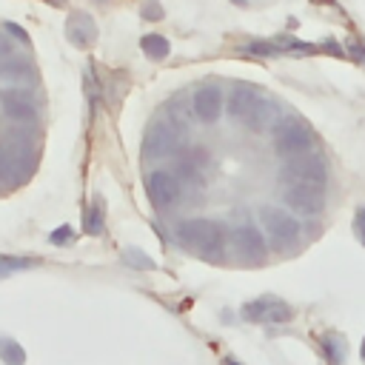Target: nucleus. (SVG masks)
Returning <instances> with one entry per match:
<instances>
[{"instance_id": "nucleus-1", "label": "nucleus", "mask_w": 365, "mask_h": 365, "mask_svg": "<svg viewBox=\"0 0 365 365\" xmlns=\"http://www.w3.org/2000/svg\"><path fill=\"white\" fill-rule=\"evenodd\" d=\"M37 168V151L23 134H0V182L20 185Z\"/></svg>"}, {"instance_id": "nucleus-4", "label": "nucleus", "mask_w": 365, "mask_h": 365, "mask_svg": "<svg viewBox=\"0 0 365 365\" xmlns=\"http://www.w3.org/2000/svg\"><path fill=\"white\" fill-rule=\"evenodd\" d=\"M311 145H314V134L302 120L288 117V120L274 125V148L279 157L291 160V157L311 154Z\"/></svg>"}, {"instance_id": "nucleus-25", "label": "nucleus", "mask_w": 365, "mask_h": 365, "mask_svg": "<svg viewBox=\"0 0 365 365\" xmlns=\"http://www.w3.org/2000/svg\"><path fill=\"white\" fill-rule=\"evenodd\" d=\"M354 234H356V240L365 245V205L356 208V214H354Z\"/></svg>"}, {"instance_id": "nucleus-6", "label": "nucleus", "mask_w": 365, "mask_h": 365, "mask_svg": "<svg viewBox=\"0 0 365 365\" xmlns=\"http://www.w3.org/2000/svg\"><path fill=\"white\" fill-rule=\"evenodd\" d=\"M225 242H228L231 254H234L237 259H242V262H259V259L265 257V251H268L262 228L248 225V222H245V225H234V228L225 234Z\"/></svg>"}, {"instance_id": "nucleus-9", "label": "nucleus", "mask_w": 365, "mask_h": 365, "mask_svg": "<svg viewBox=\"0 0 365 365\" xmlns=\"http://www.w3.org/2000/svg\"><path fill=\"white\" fill-rule=\"evenodd\" d=\"M180 180L171 174V171H151L148 177H145V194H148V200H151V205L154 208H160V211H165V208H174V202L180 200Z\"/></svg>"}, {"instance_id": "nucleus-3", "label": "nucleus", "mask_w": 365, "mask_h": 365, "mask_svg": "<svg viewBox=\"0 0 365 365\" xmlns=\"http://www.w3.org/2000/svg\"><path fill=\"white\" fill-rule=\"evenodd\" d=\"M279 182L288 185H317L322 188L325 180H328V168H325V160L319 154H302V157H291L282 163V168L277 171Z\"/></svg>"}, {"instance_id": "nucleus-16", "label": "nucleus", "mask_w": 365, "mask_h": 365, "mask_svg": "<svg viewBox=\"0 0 365 365\" xmlns=\"http://www.w3.org/2000/svg\"><path fill=\"white\" fill-rule=\"evenodd\" d=\"M140 48L148 60H165L171 54V43L163 37V34H143L140 40Z\"/></svg>"}, {"instance_id": "nucleus-13", "label": "nucleus", "mask_w": 365, "mask_h": 365, "mask_svg": "<svg viewBox=\"0 0 365 365\" xmlns=\"http://www.w3.org/2000/svg\"><path fill=\"white\" fill-rule=\"evenodd\" d=\"M259 103H262L259 88H254V86H237V88L228 94V117L245 123V120L254 114V108H257Z\"/></svg>"}, {"instance_id": "nucleus-18", "label": "nucleus", "mask_w": 365, "mask_h": 365, "mask_svg": "<svg viewBox=\"0 0 365 365\" xmlns=\"http://www.w3.org/2000/svg\"><path fill=\"white\" fill-rule=\"evenodd\" d=\"M0 359H3V365H26V351L17 339L0 336Z\"/></svg>"}, {"instance_id": "nucleus-31", "label": "nucleus", "mask_w": 365, "mask_h": 365, "mask_svg": "<svg viewBox=\"0 0 365 365\" xmlns=\"http://www.w3.org/2000/svg\"><path fill=\"white\" fill-rule=\"evenodd\" d=\"M359 356H362V362H365V336H362V345H359Z\"/></svg>"}, {"instance_id": "nucleus-23", "label": "nucleus", "mask_w": 365, "mask_h": 365, "mask_svg": "<svg viewBox=\"0 0 365 365\" xmlns=\"http://www.w3.org/2000/svg\"><path fill=\"white\" fill-rule=\"evenodd\" d=\"M123 259H125V265H131V268H140V271H151L157 262L148 257V254H143L140 248H125L123 251Z\"/></svg>"}, {"instance_id": "nucleus-17", "label": "nucleus", "mask_w": 365, "mask_h": 365, "mask_svg": "<svg viewBox=\"0 0 365 365\" xmlns=\"http://www.w3.org/2000/svg\"><path fill=\"white\" fill-rule=\"evenodd\" d=\"M274 117H277V106H274V103H268V100L262 97V103L254 108V114L245 120V125L259 131V128H268V125L274 123Z\"/></svg>"}, {"instance_id": "nucleus-22", "label": "nucleus", "mask_w": 365, "mask_h": 365, "mask_svg": "<svg viewBox=\"0 0 365 365\" xmlns=\"http://www.w3.org/2000/svg\"><path fill=\"white\" fill-rule=\"evenodd\" d=\"M268 302H271V297H259L254 302H245L242 305V319H248V322H265Z\"/></svg>"}, {"instance_id": "nucleus-29", "label": "nucleus", "mask_w": 365, "mask_h": 365, "mask_svg": "<svg viewBox=\"0 0 365 365\" xmlns=\"http://www.w3.org/2000/svg\"><path fill=\"white\" fill-rule=\"evenodd\" d=\"M248 51H254V54H274L277 48H274V46H268V43H251V46H248Z\"/></svg>"}, {"instance_id": "nucleus-26", "label": "nucleus", "mask_w": 365, "mask_h": 365, "mask_svg": "<svg viewBox=\"0 0 365 365\" xmlns=\"http://www.w3.org/2000/svg\"><path fill=\"white\" fill-rule=\"evenodd\" d=\"M71 237H74V231H71V225H60L57 231H51V242L54 245H63V242H71Z\"/></svg>"}, {"instance_id": "nucleus-8", "label": "nucleus", "mask_w": 365, "mask_h": 365, "mask_svg": "<svg viewBox=\"0 0 365 365\" xmlns=\"http://www.w3.org/2000/svg\"><path fill=\"white\" fill-rule=\"evenodd\" d=\"M282 200L294 217H317L325 208V191L317 185H288Z\"/></svg>"}, {"instance_id": "nucleus-19", "label": "nucleus", "mask_w": 365, "mask_h": 365, "mask_svg": "<svg viewBox=\"0 0 365 365\" xmlns=\"http://www.w3.org/2000/svg\"><path fill=\"white\" fill-rule=\"evenodd\" d=\"M103 225H106V214H103V205H100V200H94V202L86 208V217H83V228H86V234L97 237V234H103Z\"/></svg>"}, {"instance_id": "nucleus-33", "label": "nucleus", "mask_w": 365, "mask_h": 365, "mask_svg": "<svg viewBox=\"0 0 365 365\" xmlns=\"http://www.w3.org/2000/svg\"><path fill=\"white\" fill-rule=\"evenodd\" d=\"M234 3H237V6H245V0H234Z\"/></svg>"}, {"instance_id": "nucleus-27", "label": "nucleus", "mask_w": 365, "mask_h": 365, "mask_svg": "<svg viewBox=\"0 0 365 365\" xmlns=\"http://www.w3.org/2000/svg\"><path fill=\"white\" fill-rule=\"evenodd\" d=\"M6 31H9V34H14V37L20 40V46H29V34H26L17 23H6Z\"/></svg>"}, {"instance_id": "nucleus-30", "label": "nucleus", "mask_w": 365, "mask_h": 365, "mask_svg": "<svg viewBox=\"0 0 365 365\" xmlns=\"http://www.w3.org/2000/svg\"><path fill=\"white\" fill-rule=\"evenodd\" d=\"M222 365H240V362H237V359H231V356H225V359H222Z\"/></svg>"}, {"instance_id": "nucleus-7", "label": "nucleus", "mask_w": 365, "mask_h": 365, "mask_svg": "<svg viewBox=\"0 0 365 365\" xmlns=\"http://www.w3.org/2000/svg\"><path fill=\"white\" fill-rule=\"evenodd\" d=\"M0 111L14 123H31L37 117V100L23 86H6L0 88Z\"/></svg>"}, {"instance_id": "nucleus-20", "label": "nucleus", "mask_w": 365, "mask_h": 365, "mask_svg": "<svg viewBox=\"0 0 365 365\" xmlns=\"http://www.w3.org/2000/svg\"><path fill=\"white\" fill-rule=\"evenodd\" d=\"M291 317H294V308H291L285 299L271 297L268 311H265V322H277V325H282V322H291Z\"/></svg>"}, {"instance_id": "nucleus-21", "label": "nucleus", "mask_w": 365, "mask_h": 365, "mask_svg": "<svg viewBox=\"0 0 365 365\" xmlns=\"http://www.w3.org/2000/svg\"><path fill=\"white\" fill-rule=\"evenodd\" d=\"M37 259H29V257H11V254H0V277H11L17 271H26V268H34Z\"/></svg>"}, {"instance_id": "nucleus-5", "label": "nucleus", "mask_w": 365, "mask_h": 365, "mask_svg": "<svg viewBox=\"0 0 365 365\" xmlns=\"http://www.w3.org/2000/svg\"><path fill=\"white\" fill-rule=\"evenodd\" d=\"M259 228H262V234L271 237V242L285 245V248L299 240V220L282 205H262L259 208Z\"/></svg>"}, {"instance_id": "nucleus-32", "label": "nucleus", "mask_w": 365, "mask_h": 365, "mask_svg": "<svg viewBox=\"0 0 365 365\" xmlns=\"http://www.w3.org/2000/svg\"><path fill=\"white\" fill-rule=\"evenodd\" d=\"M48 3H54V6H60V3H63V0H48Z\"/></svg>"}, {"instance_id": "nucleus-11", "label": "nucleus", "mask_w": 365, "mask_h": 365, "mask_svg": "<svg viewBox=\"0 0 365 365\" xmlns=\"http://www.w3.org/2000/svg\"><path fill=\"white\" fill-rule=\"evenodd\" d=\"M177 143H180V137L168 123H154L145 131L143 151H145V157H168L177 151Z\"/></svg>"}, {"instance_id": "nucleus-12", "label": "nucleus", "mask_w": 365, "mask_h": 365, "mask_svg": "<svg viewBox=\"0 0 365 365\" xmlns=\"http://www.w3.org/2000/svg\"><path fill=\"white\" fill-rule=\"evenodd\" d=\"M66 37L68 43H74L77 48H86L97 40V23L88 11H71L66 20Z\"/></svg>"}, {"instance_id": "nucleus-10", "label": "nucleus", "mask_w": 365, "mask_h": 365, "mask_svg": "<svg viewBox=\"0 0 365 365\" xmlns=\"http://www.w3.org/2000/svg\"><path fill=\"white\" fill-rule=\"evenodd\" d=\"M191 108H194V117L205 125L217 123L222 117V108H225V97L217 86H200L191 97Z\"/></svg>"}, {"instance_id": "nucleus-24", "label": "nucleus", "mask_w": 365, "mask_h": 365, "mask_svg": "<svg viewBox=\"0 0 365 365\" xmlns=\"http://www.w3.org/2000/svg\"><path fill=\"white\" fill-rule=\"evenodd\" d=\"M140 14H143L145 20H160V17H163V6H160V0H145L143 9H140Z\"/></svg>"}, {"instance_id": "nucleus-14", "label": "nucleus", "mask_w": 365, "mask_h": 365, "mask_svg": "<svg viewBox=\"0 0 365 365\" xmlns=\"http://www.w3.org/2000/svg\"><path fill=\"white\" fill-rule=\"evenodd\" d=\"M0 80H9V83H26V80H34V66L29 57L23 54H11L6 60H0Z\"/></svg>"}, {"instance_id": "nucleus-2", "label": "nucleus", "mask_w": 365, "mask_h": 365, "mask_svg": "<svg viewBox=\"0 0 365 365\" xmlns=\"http://www.w3.org/2000/svg\"><path fill=\"white\" fill-rule=\"evenodd\" d=\"M177 242L188 251H197L202 257H214L225 248V231L220 222L205 217H191L177 225Z\"/></svg>"}, {"instance_id": "nucleus-15", "label": "nucleus", "mask_w": 365, "mask_h": 365, "mask_svg": "<svg viewBox=\"0 0 365 365\" xmlns=\"http://www.w3.org/2000/svg\"><path fill=\"white\" fill-rule=\"evenodd\" d=\"M319 351L328 365H342L345 362V339L339 334H322L319 336Z\"/></svg>"}, {"instance_id": "nucleus-28", "label": "nucleus", "mask_w": 365, "mask_h": 365, "mask_svg": "<svg viewBox=\"0 0 365 365\" xmlns=\"http://www.w3.org/2000/svg\"><path fill=\"white\" fill-rule=\"evenodd\" d=\"M14 54V43L6 37V34H0V60H6V57H11Z\"/></svg>"}]
</instances>
